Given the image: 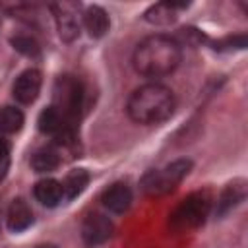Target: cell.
<instances>
[{"mask_svg":"<svg viewBox=\"0 0 248 248\" xmlns=\"http://www.w3.org/2000/svg\"><path fill=\"white\" fill-rule=\"evenodd\" d=\"M211 198L207 192H192L169 213V229L172 232H188L202 227L209 215Z\"/></svg>","mask_w":248,"mask_h":248,"instance_id":"3957f363","label":"cell"},{"mask_svg":"<svg viewBox=\"0 0 248 248\" xmlns=\"http://www.w3.org/2000/svg\"><path fill=\"white\" fill-rule=\"evenodd\" d=\"M182 52L176 39L169 35L145 37L132 54V66L140 76L145 78H165L172 74L180 64Z\"/></svg>","mask_w":248,"mask_h":248,"instance_id":"6da1fadb","label":"cell"},{"mask_svg":"<svg viewBox=\"0 0 248 248\" xmlns=\"http://www.w3.org/2000/svg\"><path fill=\"white\" fill-rule=\"evenodd\" d=\"M174 110V95L161 83H145L132 91L126 103L128 116L138 124H159Z\"/></svg>","mask_w":248,"mask_h":248,"instance_id":"7a4b0ae2","label":"cell"},{"mask_svg":"<svg viewBox=\"0 0 248 248\" xmlns=\"http://www.w3.org/2000/svg\"><path fill=\"white\" fill-rule=\"evenodd\" d=\"M114 225L103 213H89L81 223V238L89 246H97L107 242L112 236Z\"/></svg>","mask_w":248,"mask_h":248,"instance_id":"52a82bcc","label":"cell"},{"mask_svg":"<svg viewBox=\"0 0 248 248\" xmlns=\"http://www.w3.org/2000/svg\"><path fill=\"white\" fill-rule=\"evenodd\" d=\"M10 170V145L4 138H0V182L6 178Z\"/></svg>","mask_w":248,"mask_h":248,"instance_id":"ffe728a7","label":"cell"},{"mask_svg":"<svg viewBox=\"0 0 248 248\" xmlns=\"http://www.w3.org/2000/svg\"><path fill=\"white\" fill-rule=\"evenodd\" d=\"M244 198H246V180L238 178V180L229 182V184L223 188L221 196L217 198V205H215L217 217L227 215V213H229L231 209H234L240 202H244Z\"/></svg>","mask_w":248,"mask_h":248,"instance_id":"30bf717a","label":"cell"},{"mask_svg":"<svg viewBox=\"0 0 248 248\" xmlns=\"http://www.w3.org/2000/svg\"><path fill=\"white\" fill-rule=\"evenodd\" d=\"M89 172L85 170V169H76V170H72V172H68V176H66V180L62 182V188H64V198H68V200H74V198H78L85 188H87V184H89Z\"/></svg>","mask_w":248,"mask_h":248,"instance_id":"9a60e30c","label":"cell"},{"mask_svg":"<svg viewBox=\"0 0 248 248\" xmlns=\"http://www.w3.org/2000/svg\"><path fill=\"white\" fill-rule=\"evenodd\" d=\"M186 2H159L153 4L145 14V21L153 23V25H170L176 19V10L186 8Z\"/></svg>","mask_w":248,"mask_h":248,"instance_id":"5bb4252c","label":"cell"},{"mask_svg":"<svg viewBox=\"0 0 248 248\" xmlns=\"http://www.w3.org/2000/svg\"><path fill=\"white\" fill-rule=\"evenodd\" d=\"M52 14H54V21H56V29L58 35L64 43H72L79 37V29H81V19L78 16L79 6L74 2H56L50 6Z\"/></svg>","mask_w":248,"mask_h":248,"instance_id":"8992f818","label":"cell"},{"mask_svg":"<svg viewBox=\"0 0 248 248\" xmlns=\"http://www.w3.org/2000/svg\"><path fill=\"white\" fill-rule=\"evenodd\" d=\"M64 120L74 128L83 108V85L74 76H60L54 85V105Z\"/></svg>","mask_w":248,"mask_h":248,"instance_id":"5b68a950","label":"cell"},{"mask_svg":"<svg viewBox=\"0 0 248 248\" xmlns=\"http://www.w3.org/2000/svg\"><path fill=\"white\" fill-rule=\"evenodd\" d=\"M23 112L16 107H2L0 108V132L4 134H16L23 128Z\"/></svg>","mask_w":248,"mask_h":248,"instance_id":"e0dca14e","label":"cell"},{"mask_svg":"<svg viewBox=\"0 0 248 248\" xmlns=\"http://www.w3.org/2000/svg\"><path fill=\"white\" fill-rule=\"evenodd\" d=\"M33 225V211L29 207V203L21 198H16L6 213V227L12 232H21L25 229H29Z\"/></svg>","mask_w":248,"mask_h":248,"instance_id":"8fae6325","label":"cell"},{"mask_svg":"<svg viewBox=\"0 0 248 248\" xmlns=\"http://www.w3.org/2000/svg\"><path fill=\"white\" fill-rule=\"evenodd\" d=\"M58 165H60V157H58V151H54L52 147H43L35 151L31 157V167L35 172H50Z\"/></svg>","mask_w":248,"mask_h":248,"instance_id":"2e32d148","label":"cell"},{"mask_svg":"<svg viewBox=\"0 0 248 248\" xmlns=\"http://www.w3.org/2000/svg\"><path fill=\"white\" fill-rule=\"evenodd\" d=\"M81 23H83V27L87 29V33L93 39L105 37L107 31H108V27H110L108 14L101 6H89V8H85V12L81 16Z\"/></svg>","mask_w":248,"mask_h":248,"instance_id":"7c38bea8","label":"cell"},{"mask_svg":"<svg viewBox=\"0 0 248 248\" xmlns=\"http://www.w3.org/2000/svg\"><path fill=\"white\" fill-rule=\"evenodd\" d=\"M192 170V161L190 159H176L169 165H165L163 169H155L149 170L143 178H141V190L147 196H165L169 192H172Z\"/></svg>","mask_w":248,"mask_h":248,"instance_id":"277c9868","label":"cell"},{"mask_svg":"<svg viewBox=\"0 0 248 248\" xmlns=\"http://www.w3.org/2000/svg\"><path fill=\"white\" fill-rule=\"evenodd\" d=\"M10 43H12V46H14L17 52H21V54L27 56V58H39V56H41V46H39V43H37L33 37L17 35V37H12Z\"/></svg>","mask_w":248,"mask_h":248,"instance_id":"ac0fdd59","label":"cell"},{"mask_svg":"<svg viewBox=\"0 0 248 248\" xmlns=\"http://www.w3.org/2000/svg\"><path fill=\"white\" fill-rule=\"evenodd\" d=\"M132 200H134L132 190H130V186L124 184V182H114V184L108 186V188L103 192V196H101L103 205H105L108 211H112V213H124V211H128L130 205H132Z\"/></svg>","mask_w":248,"mask_h":248,"instance_id":"9c48e42d","label":"cell"},{"mask_svg":"<svg viewBox=\"0 0 248 248\" xmlns=\"http://www.w3.org/2000/svg\"><path fill=\"white\" fill-rule=\"evenodd\" d=\"M33 194H35V200L41 205H46V207H56L64 200L62 182H58L54 178H43V180H39L35 184V188H33Z\"/></svg>","mask_w":248,"mask_h":248,"instance_id":"4fadbf2b","label":"cell"},{"mask_svg":"<svg viewBox=\"0 0 248 248\" xmlns=\"http://www.w3.org/2000/svg\"><path fill=\"white\" fill-rule=\"evenodd\" d=\"M37 248H56V246H52V244H43V246H37Z\"/></svg>","mask_w":248,"mask_h":248,"instance_id":"44dd1931","label":"cell"},{"mask_svg":"<svg viewBox=\"0 0 248 248\" xmlns=\"http://www.w3.org/2000/svg\"><path fill=\"white\" fill-rule=\"evenodd\" d=\"M41 83H43L41 72L35 70V68H29V70L21 72V74L16 78L14 87H12V93H14V97H16L17 103H21V105H31V103L39 97Z\"/></svg>","mask_w":248,"mask_h":248,"instance_id":"ba28073f","label":"cell"},{"mask_svg":"<svg viewBox=\"0 0 248 248\" xmlns=\"http://www.w3.org/2000/svg\"><path fill=\"white\" fill-rule=\"evenodd\" d=\"M215 46V50H232V48H238V50H242V48H246V35L242 33V35H234V37H227V39H221V41H217V43H213Z\"/></svg>","mask_w":248,"mask_h":248,"instance_id":"d6986e66","label":"cell"}]
</instances>
